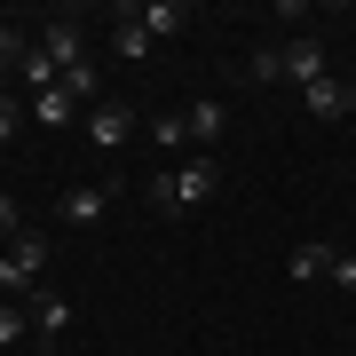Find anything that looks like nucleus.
Here are the masks:
<instances>
[{
    "label": "nucleus",
    "mask_w": 356,
    "mask_h": 356,
    "mask_svg": "<svg viewBox=\"0 0 356 356\" xmlns=\"http://www.w3.org/2000/svg\"><path fill=\"white\" fill-rule=\"evenodd\" d=\"M40 277H48V238H40V229L8 238V254H0V301H32Z\"/></svg>",
    "instance_id": "nucleus-2"
},
{
    "label": "nucleus",
    "mask_w": 356,
    "mask_h": 356,
    "mask_svg": "<svg viewBox=\"0 0 356 356\" xmlns=\"http://www.w3.org/2000/svg\"><path fill=\"white\" fill-rule=\"evenodd\" d=\"M32 332V317H24V301H0V348H16Z\"/></svg>",
    "instance_id": "nucleus-14"
},
{
    "label": "nucleus",
    "mask_w": 356,
    "mask_h": 356,
    "mask_svg": "<svg viewBox=\"0 0 356 356\" xmlns=\"http://www.w3.org/2000/svg\"><path fill=\"white\" fill-rule=\"evenodd\" d=\"M182 127H191V143H206V151H214V143L229 135V111H222V103H214V95H198V103H191V111H182Z\"/></svg>",
    "instance_id": "nucleus-8"
},
{
    "label": "nucleus",
    "mask_w": 356,
    "mask_h": 356,
    "mask_svg": "<svg viewBox=\"0 0 356 356\" xmlns=\"http://www.w3.org/2000/svg\"><path fill=\"white\" fill-rule=\"evenodd\" d=\"M16 127H24V103H16V95H8V88H0V143H8V135H16Z\"/></svg>",
    "instance_id": "nucleus-17"
},
{
    "label": "nucleus",
    "mask_w": 356,
    "mask_h": 356,
    "mask_svg": "<svg viewBox=\"0 0 356 356\" xmlns=\"http://www.w3.org/2000/svg\"><path fill=\"white\" fill-rule=\"evenodd\" d=\"M111 56L119 64H143V56H151V32H143L135 16H111Z\"/></svg>",
    "instance_id": "nucleus-11"
},
{
    "label": "nucleus",
    "mask_w": 356,
    "mask_h": 356,
    "mask_svg": "<svg viewBox=\"0 0 356 356\" xmlns=\"http://www.w3.org/2000/svg\"><path fill=\"white\" fill-rule=\"evenodd\" d=\"M151 135H159V151H182V143H191V127H182V111H159V119H151Z\"/></svg>",
    "instance_id": "nucleus-15"
},
{
    "label": "nucleus",
    "mask_w": 356,
    "mask_h": 356,
    "mask_svg": "<svg viewBox=\"0 0 356 356\" xmlns=\"http://www.w3.org/2000/svg\"><path fill=\"white\" fill-rule=\"evenodd\" d=\"M277 79H293V88H317V79H332V64H325V40H293V48H277Z\"/></svg>",
    "instance_id": "nucleus-3"
},
{
    "label": "nucleus",
    "mask_w": 356,
    "mask_h": 356,
    "mask_svg": "<svg viewBox=\"0 0 356 356\" xmlns=\"http://www.w3.org/2000/svg\"><path fill=\"white\" fill-rule=\"evenodd\" d=\"M64 95H72V103H88V95H103V79H95V64H72V72H64Z\"/></svg>",
    "instance_id": "nucleus-16"
},
{
    "label": "nucleus",
    "mask_w": 356,
    "mask_h": 356,
    "mask_svg": "<svg viewBox=\"0 0 356 356\" xmlns=\"http://www.w3.org/2000/svg\"><path fill=\"white\" fill-rule=\"evenodd\" d=\"M40 56H48L56 72H72V64H88V40H79V24H72V16H56V24L40 32Z\"/></svg>",
    "instance_id": "nucleus-5"
},
{
    "label": "nucleus",
    "mask_w": 356,
    "mask_h": 356,
    "mask_svg": "<svg viewBox=\"0 0 356 356\" xmlns=\"http://www.w3.org/2000/svg\"><path fill=\"white\" fill-rule=\"evenodd\" d=\"M72 111H79V103H72L64 88H48V95H32V119H40V127H64Z\"/></svg>",
    "instance_id": "nucleus-13"
},
{
    "label": "nucleus",
    "mask_w": 356,
    "mask_h": 356,
    "mask_svg": "<svg viewBox=\"0 0 356 356\" xmlns=\"http://www.w3.org/2000/svg\"><path fill=\"white\" fill-rule=\"evenodd\" d=\"M119 16H135L151 40H175L182 24H191V8H182V0H151V8H119Z\"/></svg>",
    "instance_id": "nucleus-7"
},
{
    "label": "nucleus",
    "mask_w": 356,
    "mask_h": 356,
    "mask_svg": "<svg viewBox=\"0 0 356 356\" xmlns=\"http://www.w3.org/2000/svg\"><path fill=\"white\" fill-rule=\"evenodd\" d=\"M301 103L317 119H348L356 111V88H348V79H317V88H301Z\"/></svg>",
    "instance_id": "nucleus-10"
},
{
    "label": "nucleus",
    "mask_w": 356,
    "mask_h": 356,
    "mask_svg": "<svg viewBox=\"0 0 356 356\" xmlns=\"http://www.w3.org/2000/svg\"><path fill=\"white\" fill-rule=\"evenodd\" d=\"M325 285H341V293H356V254H332V277Z\"/></svg>",
    "instance_id": "nucleus-20"
},
{
    "label": "nucleus",
    "mask_w": 356,
    "mask_h": 356,
    "mask_svg": "<svg viewBox=\"0 0 356 356\" xmlns=\"http://www.w3.org/2000/svg\"><path fill=\"white\" fill-rule=\"evenodd\" d=\"M103 206H111V182H103V191H95V182H79V191H64L56 214H64L72 229H88V222H103Z\"/></svg>",
    "instance_id": "nucleus-9"
},
{
    "label": "nucleus",
    "mask_w": 356,
    "mask_h": 356,
    "mask_svg": "<svg viewBox=\"0 0 356 356\" xmlns=\"http://www.w3.org/2000/svg\"><path fill=\"white\" fill-rule=\"evenodd\" d=\"M127 135H135V111H119V103H95V111H88V143H95V151H119Z\"/></svg>",
    "instance_id": "nucleus-6"
},
{
    "label": "nucleus",
    "mask_w": 356,
    "mask_h": 356,
    "mask_svg": "<svg viewBox=\"0 0 356 356\" xmlns=\"http://www.w3.org/2000/svg\"><path fill=\"white\" fill-rule=\"evenodd\" d=\"M285 269H293V285H325L332 277V245H293Z\"/></svg>",
    "instance_id": "nucleus-12"
},
{
    "label": "nucleus",
    "mask_w": 356,
    "mask_h": 356,
    "mask_svg": "<svg viewBox=\"0 0 356 356\" xmlns=\"http://www.w3.org/2000/svg\"><path fill=\"white\" fill-rule=\"evenodd\" d=\"M24 317H32V332H40V348H56V341L72 332V301H64V293H48V285H40L32 301H24Z\"/></svg>",
    "instance_id": "nucleus-4"
},
{
    "label": "nucleus",
    "mask_w": 356,
    "mask_h": 356,
    "mask_svg": "<svg viewBox=\"0 0 356 356\" xmlns=\"http://www.w3.org/2000/svg\"><path fill=\"white\" fill-rule=\"evenodd\" d=\"M0 238H24V206H16L8 191H0Z\"/></svg>",
    "instance_id": "nucleus-18"
},
{
    "label": "nucleus",
    "mask_w": 356,
    "mask_h": 356,
    "mask_svg": "<svg viewBox=\"0 0 356 356\" xmlns=\"http://www.w3.org/2000/svg\"><path fill=\"white\" fill-rule=\"evenodd\" d=\"M222 191V159H182V166H166V175L151 182V206H159V214H191V206H206V198H214Z\"/></svg>",
    "instance_id": "nucleus-1"
},
{
    "label": "nucleus",
    "mask_w": 356,
    "mask_h": 356,
    "mask_svg": "<svg viewBox=\"0 0 356 356\" xmlns=\"http://www.w3.org/2000/svg\"><path fill=\"white\" fill-rule=\"evenodd\" d=\"M24 56H32V48H24V40H16L8 24H0V79H8V64H24Z\"/></svg>",
    "instance_id": "nucleus-19"
}]
</instances>
